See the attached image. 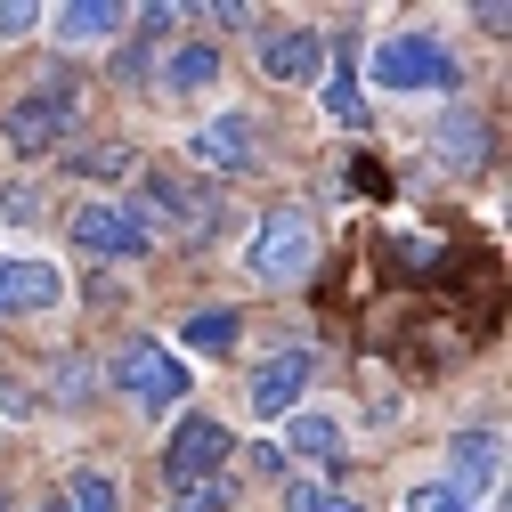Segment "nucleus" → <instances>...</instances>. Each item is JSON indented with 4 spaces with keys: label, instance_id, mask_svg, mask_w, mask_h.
<instances>
[{
    "label": "nucleus",
    "instance_id": "nucleus-1",
    "mask_svg": "<svg viewBox=\"0 0 512 512\" xmlns=\"http://www.w3.org/2000/svg\"><path fill=\"white\" fill-rule=\"evenodd\" d=\"M139 228H147V244L155 236H187V244H204L212 228H220V196L204 179H171V171H147L139 179V204H122Z\"/></svg>",
    "mask_w": 512,
    "mask_h": 512
},
{
    "label": "nucleus",
    "instance_id": "nucleus-2",
    "mask_svg": "<svg viewBox=\"0 0 512 512\" xmlns=\"http://www.w3.org/2000/svg\"><path fill=\"white\" fill-rule=\"evenodd\" d=\"M366 74H374V90H456V82H464L456 57H447L431 33H391V41H374Z\"/></svg>",
    "mask_w": 512,
    "mask_h": 512
},
{
    "label": "nucleus",
    "instance_id": "nucleus-3",
    "mask_svg": "<svg viewBox=\"0 0 512 512\" xmlns=\"http://www.w3.org/2000/svg\"><path fill=\"white\" fill-rule=\"evenodd\" d=\"M309 261H317V220L301 204H277L261 220V236H252V277L261 285H293V277H309Z\"/></svg>",
    "mask_w": 512,
    "mask_h": 512
},
{
    "label": "nucleus",
    "instance_id": "nucleus-4",
    "mask_svg": "<svg viewBox=\"0 0 512 512\" xmlns=\"http://www.w3.org/2000/svg\"><path fill=\"white\" fill-rule=\"evenodd\" d=\"M114 391L139 399V407H179V399H187V366H179V350H163V342H122V350H114Z\"/></svg>",
    "mask_w": 512,
    "mask_h": 512
},
{
    "label": "nucleus",
    "instance_id": "nucleus-5",
    "mask_svg": "<svg viewBox=\"0 0 512 512\" xmlns=\"http://www.w3.org/2000/svg\"><path fill=\"white\" fill-rule=\"evenodd\" d=\"M74 122H82V98H74L66 82H49V90H33V98H17L9 114H0V131H9L17 155H49Z\"/></svg>",
    "mask_w": 512,
    "mask_h": 512
},
{
    "label": "nucleus",
    "instance_id": "nucleus-6",
    "mask_svg": "<svg viewBox=\"0 0 512 512\" xmlns=\"http://www.w3.org/2000/svg\"><path fill=\"white\" fill-rule=\"evenodd\" d=\"M228 456H236V431L220 415H179V431L163 447V472H171V488H204Z\"/></svg>",
    "mask_w": 512,
    "mask_h": 512
},
{
    "label": "nucleus",
    "instance_id": "nucleus-7",
    "mask_svg": "<svg viewBox=\"0 0 512 512\" xmlns=\"http://www.w3.org/2000/svg\"><path fill=\"white\" fill-rule=\"evenodd\" d=\"M187 155L204 171H220V179H244V171H261V122L252 114H212L204 131L187 139Z\"/></svg>",
    "mask_w": 512,
    "mask_h": 512
},
{
    "label": "nucleus",
    "instance_id": "nucleus-8",
    "mask_svg": "<svg viewBox=\"0 0 512 512\" xmlns=\"http://www.w3.org/2000/svg\"><path fill=\"white\" fill-rule=\"evenodd\" d=\"M74 244L98 252V261H139V252H147V228L122 212V204H82V212H74Z\"/></svg>",
    "mask_w": 512,
    "mask_h": 512
},
{
    "label": "nucleus",
    "instance_id": "nucleus-9",
    "mask_svg": "<svg viewBox=\"0 0 512 512\" xmlns=\"http://www.w3.org/2000/svg\"><path fill=\"white\" fill-rule=\"evenodd\" d=\"M66 301V269L57 261H9L0 269V317H33Z\"/></svg>",
    "mask_w": 512,
    "mask_h": 512
},
{
    "label": "nucleus",
    "instance_id": "nucleus-10",
    "mask_svg": "<svg viewBox=\"0 0 512 512\" xmlns=\"http://www.w3.org/2000/svg\"><path fill=\"white\" fill-rule=\"evenodd\" d=\"M309 366H317L309 350H277L261 374H252V415H269V423H277V415H293V407H301V391H309Z\"/></svg>",
    "mask_w": 512,
    "mask_h": 512
},
{
    "label": "nucleus",
    "instance_id": "nucleus-11",
    "mask_svg": "<svg viewBox=\"0 0 512 512\" xmlns=\"http://www.w3.org/2000/svg\"><path fill=\"white\" fill-rule=\"evenodd\" d=\"M317 66H326V41H317L309 25H285L261 41V74L269 82H317Z\"/></svg>",
    "mask_w": 512,
    "mask_h": 512
},
{
    "label": "nucleus",
    "instance_id": "nucleus-12",
    "mask_svg": "<svg viewBox=\"0 0 512 512\" xmlns=\"http://www.w3.org/2000/svg\"><path fill=\"white\" fill-rule=\"evenodd\" d=\"M285 447H293V456H309V464H342V415L301 407V415L285 423Z\"/></svg>",
    "mask_w": 512,
    "mask_h": 512
},
{
    "label": "nucleus",
    "instance_id": "nucleus-13",
    "mask_svg": "<svg viewBox=\"0 0 512 512\" xmlns=\"http://www.w3.org/2000/svg\"><path fill=\"white\" fill-rule=\"evenodd\" d=\"M488 480H496V431H464V439H456V480H447V488L480 504Z\"/></svg>",
    "mask_w": 512,
    "mask_h": 512
},
{
    "label": "nucleus",
    "instance_id": "nucleus-14",
    "mask_svg": "<svg viewBox=\"0 0 512 512\" xmlns=\"http://www.w3.org/2000/svg\"><path fill=\"white\" fill-rule=\"evenodd\" d=\"M49 25H57V33H66L74 49H90V41H106V33H122V25H131V17H122V9H114V0H74V9H57Z\"/></svg>",
    "mask_w": 512,
    "mask_h": 512
},
{
    "label": "nucleus",
    "instance_id": "nucleus-15",
    "mask_svg": "<svg viewBox=\"0 0 512 512\" xmlns=\"http://www.w3.org/2000/svg\"><path fill=\"white\" fill-rule=\"evenodd\" d=\"M212 82H220V49H212V41H187L171 66H163V90H171V98H196V90H212Z\"/></svg>",
    "mask_w": 512,
    "mask_h": 512
},
{
    "label": "nucleus",
    "instance_id": "nucleus-16",
    "mask_svg": "<svg viewBox=\"0 0 512 512\" xmlns=\"http://www.w3.org/2000/svg\"><path fill=\"white\" fill-rule=\"evenodd\" d=\"M480 155H488V131H480L472 114H447V122H439V163H447V171H472Z\"/></svg>",
    "mask_w": 512,
    "mask_h": 512
},
{
    "label": "nucleus",
    "instance_id": "nucleus-17",
    "mask_svg": "<svg viewBox=\"0 0 512 512\" xmlns=\"http://www.w3.org/2000/svg\"><path fill=\"white\" fill-rule=\"evenodd\" d=\"M236 334H244V326H236V309H196L179 342H187V350H204V358H220V350H236Z\"/></svg>",
    "mask_w": 512,
    "mask_h": 512
},
{
    "label": "nucleus",
    "instance_id": "nucleus-18",
    "mask_svg": "<svg viewBox=\"0 0 512 512\" xmlns=\"http://www.w3.org/2000/svg\"><path fill=\"white\" fill-rule=\"evenodd\" d=\"M317 106H326V122H342V131H366V90L350 74H334L326 90H317Z\"/></svg>",
    "mask_w": 512,
    "mask_h": 512
},
{
    "label": "nucleus",
    "instance_id": "nucleus-19",
    "mask_svg": "<svg viewBox=\"0 0 512 512\" xmlns=\"http://www.w3.org/2000/svg\"><path fill=\"white\" fill-rule=\"evenodd\" d=\"M285 512H366V504L342 496V488H326V480H293L285 488Z\"/></svg>",
    "mask_w": 512,
    "mask_h": 512
},
{
    "label": "nucleus",
    "instance_id": "nucleus-20",
    "mask_svg": "<svg viewBox=\"0 0 512 512\" xmlns=\"http://www.w3.org/2000/svg\"><path fill=\"white\" fill-rule=\"evenodd\" d=\"M66 512H122V488H114L106 472H82V480L66 488Z\"/></svg>",
    "mask_w": 512,
    "mask_h": 512
},
{
    "label": "nucleus",
    "instance_id": "nucleus-21",
    "mask_svg": "<svg viewBox=\"0 0 512 512\" xmlns=\"http://www.w3.org/2000/svg\"><path fill=\"white\" fill-rule=\"evenodd\" d=\"M399 512H480V504H472V496H456L447 480H423V488H407V496H399Z\"/></svg>",
    "mask_w": 512,
    "mask_h": 512
},
{
    "label": "nucleus",
    "instance_id": "nucleus-22",
    "mask_svg": "<svg viewBox=\"0 0 512 512\" xmlns=\"http://www.w3.org/2000/svg\"><path fill=\"white\" fill-rule=\"evenodd\" d=\"M41 212H49V196H41L33 179H25V187H0V220H17V228H33Z\"/></svg>",
    "mask_w": 512,
    "mask_h": 512
},
{
    "label": "nucleus",
    "instance_id": "nucleus-23",
    "mask_svg": "<svg viewBox=\"0 0 512 512\" xmlns=\"http://www.w3.org/2000/svg\"><path fill=\"white\" fill-rule=\"evenodd\" d=\"M74 171H82V179H122V171H131V147H98V155H74Z\"/></svg>",
    "mask_w": 512,
    "mask_h": 512
},
{
    "label": "nucleus",
    "instance_id": "nucleus-24",
    "mask_svg": "<svg viewBox=\"0 0 512 512\" xmlns=\"http://www.w3.org/2000/svg\"><path fill=\"white\" fill-rule=\"evenodd\" d=\"M49 366H57V399H90V382H98L90 358H49Z\"/></svg>",
    "mask_w": 512,
    "mask_h": 512
},
{
    "label": "nucleus",
    "instance_id": "nucleus-25",
    "mask_svg": "<svg viewBox=\"0 0 512 512\" xmlns=\"http://www.w3.org/2000/svg\"><path fill=\"white\" fill-rule=\"evenodd\" d=\"M41 25V9H33V0H17V9H0V33H9V41H25Z\"/></svg>",
    "mask_w": 512,
    "mask_h": 512
},
{
    "label": "nucleus",
    "instance_id": "nucleus-26",
    "mask_svg": "<svg viewBox=\"0 0 512 512\" xmlns=\"http://www.w3.org/2000/svg\"><path fill=\"white\" fill-rule=\"evenodd\" d=\"M187 512H220V504H212V496H196V504H187Z\"/></svg>",
    "mask_w": 512,
    "mask_h": 512
},
{
    "label": "nucleus",
    "instance_id": "nucleus-27",
    "mask_svg": "<svg viewBox=\"0 0 512 512\" xmlns=\"http://www.w3.org/2000/svg\"><path fill=\"white\" fill-rule=\"evenodd\" d=\"M49 512H66V504H49Z\"/></svg>",
    "mask_w": 512,
    "mask_h": 512
}]
</instances>
